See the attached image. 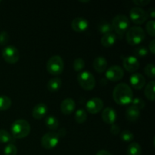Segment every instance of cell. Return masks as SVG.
Segmentation results:
<instances>
[{
    "label": "cell",
    "mask_w": 155,
    "mask_h": 155,
    "mask_svg": "<svg viewBox=\"0 0 155 155\" xmlns=\"http://www.w3.org/2000/svg\"><path fill=\"white\" fill-rule=\"evenodd\" d=\"M113 98L117 104L120 105H126L131 103L133 98L131 87L125 83L117 84L114 89Z\"/></svg>",
    "instance_id": "6da1fadb"
},
{
    "label": "cell",
    "mask_w": 155,
    "mask_h": 155,
    "mask_svg": "<svg viewBox=\"0 0 155 155\" xmlns=\"http://www.w3.org/2000/svg\"><path fill=\"white\" fill-rule=\"evenodd\" d=\"M30 125L26 120L18 119L11 126V133L14 139H22L30 133Z\"/></svg>",
    "instance_id": "7a4b0ae2"
},
{
    "label": "cell",
    "mask_w": 155,
    "mask_h": 155,
    "mask_svg": "<svg viewBox=\"0 0 155 155\" xmlns=\"http://www.w3.org/2000/svg\"><path fill=\"white\" fill-rule=\"evenodd\" d=\"M145 38V32L141 27L133 26L127 31L126 39L130 45H135L141 43Z\"/></svg>",
    "instance_id": "3957f363"
},
{
    "label": "cell",
    "mask_w": 155,
    "mask_h": 155,
    "mask_svg": "<svg viewBox=\"0 0 155 155\" xmlns=\"http://www.w3.org/2000/svg\"><path fill=\"white\" fill-rule=\"evenodd\" d=\"M64 63L62 58L59 55H53L46 63V70L50 74L54 76L60 75L64 71Z\"/></svg>",
    "instance_id": "277c9868"
},
{
    "label": "cell",
    "mask_w": 155,
    "mask_h": 155,
    "mask_svg": "<svg viewBox=\"0 0 155 155\" xmlns=\"http://www.w3.org/2000/svg\"><path fill=\"white\" fill-rule=\"evenodd\" d=\"M130 19L124 15H117L112 20L113 30L120 36H123L130 28Z\"/></svg>",
    "instance_id": "5b68a950"
},
{
    "label": "cell",
    "mask_w": 155,
    "mask_h": 155,
    "mask_svg": "<svg viewBox=\"0 0 155 155\" xmlns=\"http://www.w3.org/2000/svg\"><path fill=\"white\" fill-rule=\"evenodd\" d=\"M77 81L85 90H92L95 86V79L89 71H82L78 74Z\"/></svg>",
    "instance_id": "8992f818"
},
{
    "label": "cell",
    "mask_w": 155,
    "mask_h": 155,
    "mask_svg": "<svg viewBox=\"0 0 155 155\" xmlns=\"http://www.w3.org/2000/svg\"><path fill=\"white\" fill-rule=\"evenodd\" d=\"M2 55L7 63L15 64L20 58V53L18 48L14 45H8L2 49Z\"/></svg>",
    "instance_id": "52a82bcc"
},
{
    "label": "cell",
    "mask_w": 155,
    "mask_h": 155,
    "mask_svg": "<svg viewBox=\"0 0 155 155\" xmlns=\"http://www.w3.org/2000/svg\"><path fill=\"white\" fill-rule=\"evenodd\" d=\"M130 18L135 24H142L148 20V14L142 8L136 6L130 11Z\"/></svg>",
    "instance_id": "ba28073f"
},
{
    "label": "cell",
    "mask_w": 155,
    "mask_h": 155,
    "mask_svg": "<svg viewBox=\"0 0 155 155\" xmlns=\"http://www.w3.org/2000/svg\"><path fill=\"white\" fill-rule=\"evenodd\" d=\"M59 137L58 133L55 132H48L45 133L41 139L42 146L45 149H52L54 147L57 146L59 142Z\"/></svg>",
    "instance_id": "9c48e42d"
},
{
    "label": "cell",
    "mask_w": 155,
    "mask_h": 155,
    "mask_svg": "<svg viewBox=\"0 0 155 155\" xmlns=\"http://www.w3.org/2000/svg\"><path fill=\"white\" fill-rule=\"evenodd\" d=\"M124 76V71L121 67L118 65L110 66L106 70L105 77L110 81L116 82L121 80Z\"/></svg>",
    "instance_id": "30bf717a"
},
{
    "label": "cell",
    "mask_w": 155,
    "mask_h": 155,
    "mask_svg": "<svg viewBox=\"0 0 155 155\" xmlns=\"http://www.w3.org/2000/svg\"><path fill=\"white\" fill-rule=\"evenodd\" d=\"M104 107V102L102 99L97 97L90 98L86 102V108L87 111L90 114H97L101 111Z\"/></svg>",
    "instance_id": "8fae6325"
},
{
    "label": "cell",
    "mask_w": 155,
    "mask_h": 155,
    "mask_svg": "<svg viewBox=\"0 0 155 155\" xmlns=\"http://www.w3.org/2000/svg\"><path fill=\"white\" fill-rule=\"evenodd\" d=\"M123 65H124V68L127 71L134 73L139 69V66H140V64H139V61L137 58L135 57V56L129 55L124 58Z\"/></svg>",
    "instance_id": "7c38bea8"
},
{
    "label": "cell",
    "mask_w": 155,
    "mask_h": 155,
    "mask_svg": "<svg viewBox=\"0 0 155 155\" xmlns=\"http://www.w3.org/2000/svg\"><path fill=\"white\" fill-rule=\"evenodd\" d=\"M73 30L76 32H83L89 27V21L83 17H77L71 23Z\"/></svg>",
    "instance_id": "4fadbf2b"
},
{
    "label": "cell",
    "mask_w": 155,
    "mask_h": 155,
    "mask_svg": "<svg viewBox=\"0 0 155 155\" xmlns=\"http://www.w3.org/2000/svg\"><path fill=\"white\" fill-rule=\"evenodd\" d=\"M131 86L136 89H141L145 86V78L140 73H133L130 77Z\"/></svg>",
    "instance_id": "5bb4252c"
},
{
    "label": "cell",
    "mask_w": 155,
    "mask_h": 155,
    "mask_svg": "<svg viewBox=\"0 0 155 155\" xmlns=\"http://www.w3.org/2000/svg\"><path fill=\"white\" fill-rule=\"evenodd\" d=\"M101 118L107 124H114L117 120V112L113 107H107L102 110Z\"/></svg>",
    "instance_id": "9a60e30c"
},
{
    "label": "cell",
    "mask_w": 155,
    "mask_h": 155,
    "mask_svg": "<svg viewBox=\"0 0 155 155\" xmlns=\"http://www.w3.org/2000/svg\"><path fill=\"white\" fill-rule=\"evenodd\" d=\"M76 108V103L73 98H68L64 99L61 103V110L65 115H69L74 112Z\"/></svg>",
    "instance_id": "2e32d148"
},
{
    "label": "cell",
    "mask_w": 155,
    "mask_h": 155,
    "mask_svg": "<svg viewBox=\"0 0 155 155\" xmlns=\"http://www.w3.org/2000/svg\"><path fill=\"white\" fill-rule=\"evenodd\" d=\"M48 112V107L45 103H38L34 106L32 111L33 117L36 120H39L43 118Z\"/></svg>",
    "instance_id": "e0dca14e"
},
{
    "label": "cell",
    "mask_w": 155,
    "mask_h": 155,
    "mask_svg": "<svg viewBox=\"0 0 155 155\" xmlns=\"http://www.w3.org/2000/svg\"><path fill=\"white\" fill-rule=\"evenodd\" d=\"M93 68L98 73H103L107 70V61L105 58L98 56L93 61Z\"/></svg>",
    "instance_id": "ac0fdd59"
},
{
    "label": "cell",
    "mask_w": 155,
    "mask_h": 155,
    "mask_svg": "<svg viewBox=\"0 0 155 155\" xmlns=\"http://www.w3.org/2000/svg\"><path fill=\"white\" fill-rule=\"evenodd\" d=\"M126 117L130 122H135L140 117V110L134 106L131 105L126 110Z\"/></svg>",
    "instance_id": "d6986e66"
},
{
    "label": "cell",
    "mask_w": 155,
    "mask_h": 155,
    "mask_svg": "<svg viewBox=\"0 0 155 155\" xmlns=\"http://www.w3.org/2000/svg\"><path fill=\"white\" fill-rule=\"evenodd\" d=\"M117 36L114 33H109L104 34L101 38V43L104 47H110L116 42Z\"/></svg>",
    "instance_id": "ffe728a7"
},
{
    "label": "cell",
    "mask_w": 155,
    "mask_h": 155,
    "mask_svg": "<svg viewBox=\"0 0 155 155\" xmlns=\"http://www.w3.org/2000/svg\"><path fill=\"white\" fill-rule=\"evenodd\" d=\"M62 81L61 78L59 77H54L48 80V83H47V89L49 92H55L60 89L61 87Z\"/></svg>",
    "instance_id": "44dd1931"
},
{
    "label": "cell",
    "mask_w": 155,
    "mask_h": 155,
    "mask_svg": "<svg viewBox=\"0 0 155 155\" xmlns=\"http://www.w3.org/2000/svg\"><path fill=\"white\" fill-rule=\"evenodd\" d=\"M45 124L49 130H56L58 129L59 121L54 115H48L45 118Z\"/></svg>",
    "instance_id": "7402d4cb"
},
{
    "label": "cell",
    "mask_w": 155,
    "mask_h": 155,
    "mask_svg": "<svg viewBox=\"0 0 155 155\" xmlns=\"http://www.w3.org/2000/svg\"><path fill=\"white\" fill-rule=\"evenodd\" d=\"M154 80H151L150 82H148V83L146 85L145 89V97L148 99L151 100V101H154Z\"/></svg>",
    "instance_id": "603a6c76"
},
{
    "label": "cell",
    "mask_w": 155,
    "mask_h": 155,
    "mask_svg": "<svg viewBox=\"0 0 155 155\" xmlns=\"http://www.w3.org/2000/svg\"><path fill=\"white\" fill-rule=\"evenodd\" d=\"M127 155H141L142 147L137 142H132L127 150Z\"/></svg>",
    "instance_id": "cb8c5ba5"
},
{
    "label": "cell",
    "mask_w": 155,
    "mask_h": 155,
    "mask_svg": "<svg viewBox=\"0 0 155 155\" xmlns=\"http://www.w3.org/2000/svg\"><path fill=\"white\" fill-rule=\"evenodd\" d=\"M12 106V100L7 95H0V110H8Z\"/></svg>",
    "instance_id": "d4e9b609"
},
{
    "label": "cell",
    "mask_w": 155,
    "mask_h": 155,
    "mask_svg": "<svg viewBox=\"0 0 155 155\" xmlns=\"http://www.w3.org/2000/svg\"><path fill=\"white\" fill-rule=\"evenodd\" d=\"M113 27L110 23L107 22V21H102L98 25V31L103 34H106V33H112L113 32Z\"/></svg>",
    "instance_id": "484cf974"
},
{
    "label": "cell",
    "mask_w": 155,
    "mask_h": 155,
    "mask_svg": "<svg viewBox=\"0 0 155 155\" xmlns=\"http://www.w3.org/2000/svg\"><path fill=\"white\" fill-rule=\"evenodd\" d=\"M87 119V112L83 108H79L75 113V120L78 124H83Z\"/></svg>",
    "instance_id": "4316f807"
},
{
    "label": "cell",
    "mask_w": 155,
    "mask_h": 155,
    "mask_svg": "<svg viewBox=\"0 0 155 155\" xmlns=\"http://www.w3.org/2000/svg\"><path fill=\"white\" fill-rule=\"evenodd\" d=\"M14 138L8 131L5 130H0V142L1 143H8L14 142Z\"/></svg>",
    "instance_id": "83f0119b"
},
{
    "label": "cell",
    "mask_w": 155,
    "mask_h": 155,
    "mask_svg": "<svg viewBox=\"0 0 155 155\" xmlns=\"http://www.w3.org/2000/svg\"><path fill=\"white\" fill-rule=\"evenodd\" d=\"M74 69L77 72H80L85 68V61L81 58H76L74 61Z\"/></svg>",
    "instance_id": "f1b7e54d"
},
{
    "label": "cell",
    "mask_w": 155,
    "mask_h": 155,
    "mask_svg": "<svg viewBox=\"0 0 155 155\" xmlns=\"http://www.w3.org/2000/svg\"><path fill=\"white\" fill-rule=\"evenodd\" d=\"M18 152V148L13 143H9L4 148L5 155H16Z\"/></svg>",
    "instance_id": "f546056e"
},
{
    "label": "cell",
    "mask_w": 155,
    "mask_h": 155,
    "mask_svg": "<svg viewBox=\"0 0 155 155\" xmlns=\"http://www.w3.org/2000/svg\"><path fill=\"white\" fill-rule=\"evenodd\" d=\"M120 139L124 142H131L134 139V135L130 130H124L120 133Z\"/></svg>",
    "instance_id": "4dcf8cb0"
},
{
    "label": "cell",
    "mask_w": 155,
    "mask_h": 155,
    "mask_svg": "<svg viewBox=\"0 0 155 155\" xmlns=\"http://www.w3.org/2000/svg\"><path fill=\"white\" fill-rule=\"evenodd\" d=\"M145 74L150 78L153 79L155 77V71H154V64H148L144 68Z\"/></svg>",
    "instance_id": "1f68e13d"
},
{
    "label": "cell",
    "mask_w": 155,
    "mask_h": 155,
    "mask_svg": "<svg viewBox=\"0 0 155 155\" xmlns=\"http://www.w3.org/2000/svg\"><path fill=\"white\" fill-rule=\"evenodd\" d=\"M148 49L147 48V47L144 46V45H141L134 49V54L138 57H145L148 54Z\"/></svg>",
    "instance_id": "d6a6232c"
},
{
    "label": "cell",
    "mask_w": 155,
    "mask_h": 155,
    "mask_svg": "<svg viewBox=\"0 0 155 155\" xmlns=\"http://www.w3.org/2000/svg\"><path fill=\"white\" fill-rule=\"evenodd\" d=\"M154 25H155V21L154 20H150L147 22L146 26H145V28H146L147 33L150 35L152 37L155 36V29H154Z\"/></svg>",
    "instance_id": "836d02e7"
},
{
    "label": "cell",
    "mask_w": 155,
    "mask_h": 155,
    "mask_svg": "<svg viewBox=\"0 0 155 155\" xmlns=\"http://www.w3.org/2000/svg\"><path fill=\"white\" fill-rule=\"evenodd\" d=\"M132 105L134 106V107H137L139 110L140 109H143L145 107V101L143 99L140 98H134L132 100Z\"/></svg>",
    "instance_id": "e575fe53"
},
{
    "label": "cell",
    "mask_w": 155,
    "mask_h": 155,
    "mask_svg": "<svg viewBox=\"0 0 155 155\" xmlns=\"http://www.w3.org/2000/svg\"><path fill=\"white\" fill-rule=\"evenodd\" d=\"M9 41V35L5 30L0 32V45H5Z\"/></svg>",
    "instance_id": "d590c367"
},
{
    "label": "cell",
    "mask_w": 155,
    "mask_h": 155,
    "mask_svg": "<svg viewBox=\"0 0 155 155\" xmlns=\"http://www.w3.org/2000/svg\"><path fill=\"white\" fill-rule=\"evenodd\" d=\"M110 133L113 135H118L120 133V128L117 124H112L111 127H110Z\"/></svg>",
    "instance_id": "8d00e7d4"
},
{
    "label": "cell",
    "mask_w": 155,
    "mask_h": 155,
    "mask_svg": "<svg viewBox=\"0 0 155 155\" xmlns=\"http://www.w3.org/2000/svg\"><path fill=\"white\" fill-rule=\"evenodd\" d=\"M133 3H135L136 5H137L138 7L139 6H145L147 5L148 4L150 3V0H133Z\"/></svg>",
    "instance_id": "74e56055"
},
{
    "label": "cell",
    "mask_w": 155,
    "mask_h": 155,
    "mask_svg": "<svg viewBox=\"0 0 155 155\" xmlns=\"http://www.w3.org/2000/svg\"><path fill=\"white\" fill-rule=\"evenodd\" d=\"M148 48H149V50L151 51V52L152 53V54H154L155 53V39H152V40L151 41V42L149 43V46H148Z\"/></svg>",
    "instance_id": "f35d334b"
},
{
    "label": "cell",
    "mask_w": 155,
    "mask_h": 155,
    "mask_svg": "<svg viewBox=\"0 0 155 155\" xmlns=\"http://www.w3.org/2000/svg\"><path fill=\"white\" fill-rule=\"evenodd\" d=\"M95 155H112L110 152H109L107 150H100L96 153Z\"/></svg>",
    "instance_id": "ab89813d"
},
{
    "label": "cell",
    "mask_w": 155,
    "mask_h": 155,
    "mask_svg": "<svg viewBox=\"0 0 155 155\" xmlns=\"http://www.w3.org/2000/svg\"><path fill=\"white\" fill-rule=\"evenodd\" d=\"M58 134L59 137H64V136L66 135V130H65L64 128L60 129L58 131Z\"/></svg>",
    "instance_id": "60d3db41"
},
{
    "label": "cell",
    "mask_w": 155,
    "mask_h": 155,
    "mask_svg": "<svg viewBox=\"0 0 155 155\" xmlns=\"http://www.w3.org/2000/svg\"><path fill=\"white\" fill-rule=\"evenodd\" d=\"M148 15H149V16H151V18H154V16H155V10H154V8H153V7L150 8L149 10H148Z\"/></svg>",
    "instance_id": "b9f144b4"
},
{
    "label": "cell",
    "mask_w": 155,
    "mask_h": 155,
    "mask_svg": "<svg viewBox=\"0 0 155 155\" xmlns=\"http://www.w3.org/2000/svg\"><path fill=\"white\" fill-rule=\"evenodd\" d=\"M104 79L103 78L102 80H101V81H100V83H101V84H102V85H105L106 83H107V81H104Z\"/></svg>",
    "instance_id": "7bdbcfd3"
},
{
    "label": "cell",
    "mask_w": 155,
    "mask_h": 155,
    "mask_svg": "<svg viewBox=\"0 0 155 155\" xmlns=\"http://www.w3.org/2000/svg\"><path fill=\"white\" fill-rule=\"evenodd\" d=\"M80 2H89V1H88L87 0V1H80Z\"/></svg>",
    "instance_id": "ee69618b"
}]
</instances>
